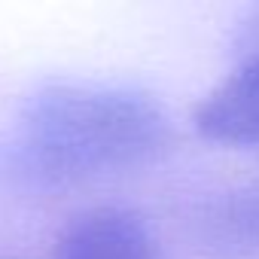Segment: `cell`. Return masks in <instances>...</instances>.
Returning a JSON list of instances; mask_svg holds the SVG:
<instances>
[{
  "label": "cell",
  "mask_w": 259,
  "mask_h": 259,
  "mask_svg": "<svg viewBox=\"0 0 259 259\" xmlns=\"http://www.w3.org/2000/svg\"><path fill=\"white\" fill-rule=\"evenodd\" d=\"M162 132V116L138 95L58 82L22 107L16 150L34 174L70 180L144 162Z\"/></svg>",
  "instance_id": "obj_1"
},
{
  "label": "cell",
  "mask_w": 259,
  "mask_h": 259,
  "mask_svg": "<svg viewBox=\"0 0 259 259\" xmlns=\"http://www.w3.org/2000/svg\"><path fill=\"white\" fill-rule=\"evenodd\" d=\"M52 259H165L150 223L128 207H89L55 238Z\"/></svg>",
  "instance_id": "obj_2"
},
{
  "label": "cell",
  "mask_w": 259,
  "mask_h": 259,
  "mask_svg": "<svg viewBox=\"0 0 259 259\" xmlns=\"http://www.w3.org/2000/svg\"><path fill=\"white\" fill-rule=\"evenodd\" d=\"M195 128L220 144H259V52L213 85L195 107Z\"/></svg>",
  "instance_id": "obj_3"
}]
</instances>
